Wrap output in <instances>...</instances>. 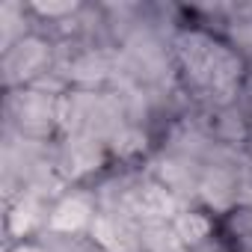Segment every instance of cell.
I'll return each instance as SVG.
<instances>
[{
	"label": "cell",
	"mask_w": 252,
	"mask_h": 252,
	"mask_svg": "<svg viewBox=\"0 0 252 252\" xmlns=\"http://www.w3.org/2000/svg\"><path fill=\"white\" fill-rule=\"evenodd\" d=\"M83 220H86V205H83V202H65V205L57 211L54 225H57V228H77Z\"/></svg>",
	"instance_id": "1"
},
{
	"label": "cell",
	"mask_w": 252,
	"mask_h": 252,
	"mask_svg": "<svg viewBox=\"0 0 252 252\" xmlns=\"http://www.w3.org/2000/svg\"><path fill=\"white\" fill-rule=\"evenodd\" d=\"M178 228H181V234H184L187 240H199V237L208 231V222H205L202 217H184Z\"/></svg>",
	"instance_id": "2"
}]
</instances>
